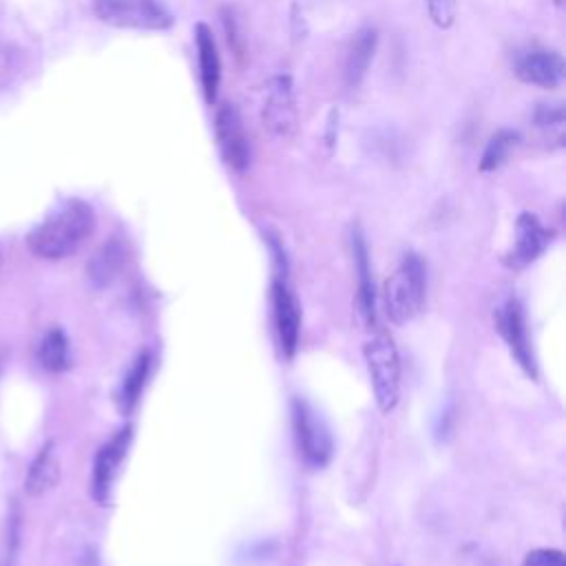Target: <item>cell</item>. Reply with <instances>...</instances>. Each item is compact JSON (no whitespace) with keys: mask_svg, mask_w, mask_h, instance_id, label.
<instances>
[{"mask_svg":"<svg viewBox=\"0 0 566 566\" xmlns=\"http://www.w3.org/2000/svg\"><path fill=\"white\" fill-rule=\"evenodd\" d=\"M95 230V212L82 199H69L27 234L29 250L49 261L71 256Z\"/></svg>","mask_w":566,"mask_h":566,"instance_id":"1","label":"cell"},{"mask_svg":"<svg viewBox=\"0 0 566 566\" xmlns=\"http://www.w3.org/2000/svg\"><path fill=\"white\" fill-rule=\"evenodd\" d=\"M385 310L391 323L402 325L418 316L424 303V263L407 252L396 272L385 281Z\"/></svg>","mask_w":566,"mask_h":566,"instance_id":"2","label":"cell"},{"mask_svg":"<svg viewBox=\"0 0 566 566\" xmlns=\"http://www.w3.org/2000/svg\"><path fill=\"white\" fill-rule=\"evenodd\" d=\"M363 356L374 385L376 405L382 413L396 409L400 398V356L387 332H376L365 345Z\"/></svg>","mask_w":566,"mask_h":566,"instance_id":"3","label":"cell"},{"mask_svg":"<svg viewBox=\"0 0 566 566\" xmlns=\"http://www.w3.org/2000/svg\"><path fill=\"white\" fill-rule=\"evenodd\" d=\"M97 20L117 29L164 31L175 18L161 0H93Z\"/></svg>","mask_w":566,"mask_h":566,"instance_id":"4","label":"cell"},{"mask_svg":"<svg viewBox=\"0 0 566 566\" xmlns=\"http://www.w3.org/2000/svg\"><path fill=\"white\" fill-rule=\"evenodd\" d=\"M261 124L272 137L279 139L292 137L296 133L298 113L290 75H276L270 80L265 102L261 108Z\"/></svg>","mask_w":566,"mask_h":566,"instance_id":"5","label":"cell"},{"mask_svg":"<svg viewBox=\"0 0 566 566\" xmlns=\"http://www.w3.org/2000/svg\"><path fill=\"white\" fill-rule=\"evenodd\" d=\"M292 424L298 451L312 467H323L332 455V438L321 418L303 400L292 402Z\"/></svg>","mask_w":566,"mask_h":566,"instance_id":"6","label":"cell"},{"mask_svg":"<svg viewBox=\"0 0 566 566\" xmlns=\"http://www.w3.org/2000/svg\"><path fill=\"white\" fill-rule=\"evenodd\" d=\"M214 135H217V146L223 161L232 170L243 172L250 166V142H248L241 115L232 104L219 106L214 117Z\"/></svg>","mask_w":566,"mask_h":566,"instance_id":"7","label":"cell"},{"mask_svg":"<svg viewBox=\"0 0 566 566\" xmlns=\"http://www.w3.org/2000/svg\"><path fill=\"white\" fill-rule=\"evenodd\" d=\"M272 307H274V325L283 356H294L301 332V310L294 292L290 290L285 274H276L272 281Z\"/></svg>","mask_w":566,"mask_h":566,"instance_id":"8","label":"cell"},{"mask_svg":"<svg viewBox=\"0 0 566 566\" xmlns=\"http://www.w3.org/2000/svg\"><path fill=\"white\" fill-rule=\"evenodd\" d=\"M130 438H133V427L126 424L106 444H102L99 451L95 453L93 478H91V493H93L95 502H99V504L108 502L111 486L117 475V467L126 455Z\"/></svg>","mask_w":566,"mask_h":566,"instance_id":"9","label":"cell"},{"mask_svg":"<svg viewBox=\"0 0 566 566\" xmlns=\"http://www.w3.org/2000/svg\"><path fill=\"white\" fill-rule=\"evenodd\" d=\"M495 323L500 334L504 336L511 354L520 363V367L535 378V360L531 354L528 336H526V323H524V312L517 298H506V303L497 310Z\"/></svg>","mask_w":566,"mask_h":566,"instance_id":"10","label":"cell"},{"mask_svg":"<svg viewBox=\"0 0 566 566\" xmlns=\"http://www.w3.org/2000/svg\"><path fill=\"white\" fill-rule=\"evenodd\" d=\"M551 237L553 230L542 226V221L533 212H522L515 221V245L506 254V265L524 268L533 263L551 243Z\"/></svg>","mask_w":566,"mask_h":566,"instance_id":"11","label":"cell"},{"mask_svg":"<svg viewBox=\"0 0 566 566\" xmlns=\"http://www.w3.org/2000/svg\"><path fill=\"white\" fill-rule=\"evenodd\" d=\"M515 73L526 84L555 88L564 80V60L555 51H528L520 57Z\"/></svg>","mask_w":566,"mask_h":566,"instance_id":"12","label":"cell"},{"mask_svg":"<svg viewBox=\"0 0 566 566\" xmlns=\"http://www.w3.org/2000/svg\"><path fill=\"white\" fill-rule=\"evenodd\" d=\"M195 44H197V57H199V75H201L203 99L208 104H214L217 91H219V80H221V60H219V51H217V42L212 38V31L206 22H197Z\"/></svg>","mask_w":566,"mask_h":566,"instance_id":"13","label":"cell"},{"mask_svg":"<svg viewBox=\"0 0 566 566\" xmlns=\"http://www.w3.org/2000/svg\"><path fill=\"white\" fill-rule=\"evenodd\" d=\"M352 256H354V270L358 274V307L365 318V325L371 329V327H376V292H374V283H371L365 237L358 226L352 230Z\"/></svg>","mask_w":566,"mask_h":566,"instance_id":"14","label":"cell"},{"mask_svg":"<svg viewBox=\"0 0 566 566\" xmlns=\"http://www.w3.org/2000/svg\"><path fill=\"white\" fill-rule=\"evenodd\" d=\"M376 42H378V35H376V29L371 27H363L354 33L352 46L347 51V62H345V84L349 88H356L365 80L369 64L374 60Z\"/></svg>","mask_w":566,"mask_h":566,"instance_id":"15","label":"cell"},{"mask_svg":"<svg viewBox=\"0 0 566 566\" xmlns=\"http://www.w3.org/2000/svg\"><path fill=\"white\" fill-rule=\"evenodd\" d=\"M60 480V460L55 453V442L49 440L38 455L33 458L29 471H27V480H24V491L29 495H42L49 489H53Z\"/></svg>","mask_w":566,"mask_h":566,"instance_id":"16","label":"cell"},{"mask_svg":"<svg viewBox=\"0 0 566 566\" xmlns=\"http://www.w3.org/2000/svg\"><path fill=\"white\" fill-rule=\"evenodd\" d=\"M122 263H124V245H122L119 239H111L91 259V263H88V279L93 281V285L104 287V285H108L115 279V274L119 272Z\"/></svg>","mask_w":566,"mask_h":566,"instance_id":"17","label":"cell"},{"mask_svg":"<svg viewBox=\"0 0 566 566\" xmlns=\"http://www.w3.org/2000/svg\"><path fill=\"white\" fill-rule=\"evenodd\" d=\"M38 363L42 365V369L60 374L64 369H69L71 365V349H69V338L60 327H51L40 345H38Z\"/></svg>","mask_w":566,"mask_h":566,"instance_id":"18","label":"cell"},{"mask_svg":"<svg viewBox=\"0 0 566 566\" xmlns=\"http://www.w3.org/2000/svg\"><path fill=\"white\" fill-rule=\"evenodd\" d=\"M150 352L144 349L137 354V358L133 360L130 369L126 371L124 380H122V387H119V407L124 413H130L139 400V394L146 385V378H148V371H150Z\"/></svg>","mask_w":566,"mask_h":566,"instance_id":"19","label":"cell"},{"mask_svg":"<svg viewBox=\"0 0 566 566\" xmlns=\"http://www.w3.org/2000/svg\"><path fill=\"white\" fill-rule=\"evenodd\" d=\"M517 142H520V135L509 128H502L495 135H491L484 146V153L480 157V170L491 172V170L500 168L506 161L509 153L517 146Z\"/></svg>","mask_w":566,"mask_h":566,"instance_id":"20","label":"cell"},{"mask_svg":"<svg viewBox=\"0 0 566 566\" xmlns=\"http://www.w3.org/2000/svg\"><path fill=\"white\" fill-rule=\"evenodd\" d=\"M427 15L438 29H451L458 15V0H424Z\"/></svg>","mask_w":566,"mask_h":566,"instance_id":"21","label":"cell"},{"mask_svg":"<svg viewBox=\"0 0 566 566\" xmlns=\"http://www.w3.org/2000/svg\"><path fill=\"white\" fill-rule=\"evenodd\" d=\"M522 566H566V557L557 548H535L526 553Z\"/></svg>","mask_w":566,"mask_h":566,"instance_id":"22","label":"cell"},{"mask_svg":"<svg viewBox=\"0 0 566 566\" xmlns=\"http://www.w3.org/2000/svg\"><path fill=\"white\" fill-rule=\"evenodd\" d=\"M535 124L539 128H551V126H562L564 124V111L562 106H539L535 111Z\"/></svg>","mask_w":566,"mask_h":566,"instance_id":"23","label":"cell"},{"mask_svg":"<svg viewBox=\"0 0 566 566\" xmlns=\"http://www.w3.org/2000/svg\"><path fill=\"white\" fill-rule=\"evenodd\" d=\"M555 2H557V4H559V2H562V0H555Z\"/></svg>","mask_w":566,"mask_h":566,"instance_id":"24","label":"cell"}]
</instances>
